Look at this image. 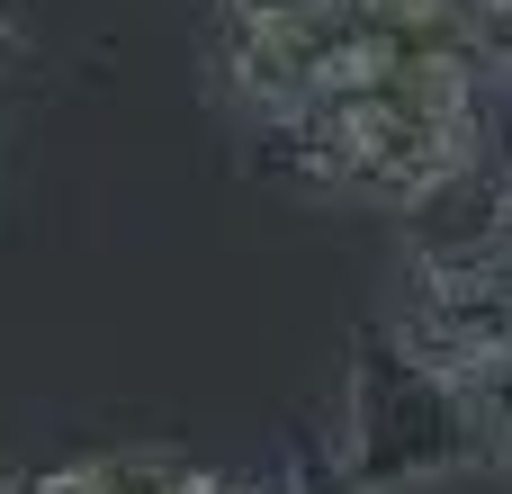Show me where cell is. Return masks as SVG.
I'll return each instance as SVG.
<instances>
[{"mask_svg": "<svg viewBox=\"0 0 512 494\" xmlns=\"http://www.w3.org/2000/svg\"><path fill=\"white\" fill-rule=\"evenodd\" d=\"M342 468L369 494H414L450 468H477L486 459V432H477V405L459 378L423 369L396 324H369L351 342V396H342Z\"/></svg>", "mask_w": 512, "mask_h": 494, "instance_id": "cell-1", "label": "cell"}, {"mask_svg": "<svg viewBox=\"0 0 512 494\" xmlns=\"http://www.w3.org/2000/svg\"><path fill=\"white\" fill-rule=\"evenodd\" d=\"M504 207H512V171L495 153H477L468 171H450L441 189H423L405 207V279H486Z\"/></svg>", "mask_w": 512, "mask_h": 494, "instance_id": "cell-2", "label": "cell"}, {"mask_svg": "<svg viewBox=\"0 0 512 494\" xmlns=\"http://www.w3.org/2000/svg\"><path fill=\"white\" fill-rule=\"evenodd\" d=\"M27 54H36V36H27V18L0 0V81H9V72H27Z\"/></svg>", "mask_w": 512, "mask_h": 494, "instance_id": "cell-3", "label": "cell"}]
</instances>
